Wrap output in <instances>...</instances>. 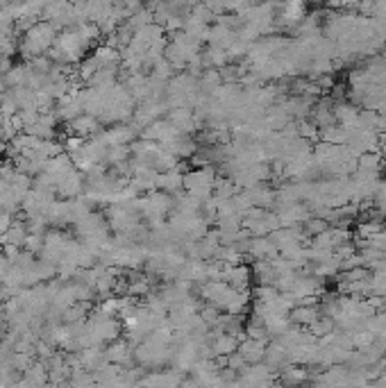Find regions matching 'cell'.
Instances as JSON below:
<instances>
[{
	"label": "cell",
	"mask_w": 386,
	"mask_h": 388,
	"mask_svg": "<svg viewBox=\"0 0 386 388\" xmlns=\"http://www.w3.org/2000/svg\"><path fill=\"white\" fill-rule=\"evenodd\" d=\"M198 293L207 304L232 316H241L250 304V291L234 289L225 280H207L198 286Z\"/></svg>",
	"instance_id": "6da1fadb"
},
{
	"label": "cell",
	"mask_w": 386,
	"mask_h": 388,
	"mask_svg": "<svg viewBox=\"0 0 386 388\" xmlns=\"http://www.w3.org/2000/svg\"><path fill=\"white\" fill-rule=\"evenodd\" d=\"M57 39V30L48 21H36L23 32V39L18 41V52L30 62L34 57H41V55H48V50L55 45Z\"/></svg>",
	"instance_id": "7a4b0ae2"
},
{
	"label": "cell",
	"mask_w": 386,
	"mask_h": 388,
	"mask_svg": "<svg viewBox=\"0 0 386 388\" xmlns=\"http://www.w3.org/2000/svg\"><path fill=\"white\" fill-rule=\"evenodd\" d=\"M202 55V41H198L195 36L186 34L184 30L173 32V36L166 43L164 57L171 62L175 71H186V66Z\"/></svg>",
	"instance_id": "3957f363"
},
{
	"label": "cell",
	"mask_w": 386,
	"mask_h": 388,
	"mask_svg": "<svg viewBox=\"0 0 386 388\" xmlns=\"http://www.w3.org/2000/svg\"><path fill=\"white\" fill-rule=\"evenodd\" d=\"M216 180H219V175H216L212 166H198V168L184 173V191L202 202L207 198H212Z\"/></svg>",
	"instance_id": "277c9868"
},
{
	"label": "cell",
	"mask_w": 386,
	"mask_h": 388,
	"mask_svg": "<svg viewBox=\"0 0 386 388\" xmlns=\"http://www.w3.org/2000/svg\"><path fill=\"white\" fill-rule=\"evenodd\" d=\"M280 227V218L275 209H263V207H252L243 214V229L250 236H268Z\"/></svg>",
	"instance_id": "5b68a950"
},
{
	"label": "cell",
	"mask_w": 386,
	"mask_h": 388,
	"mask_svg": "<svg viewBox=\"0 0 386 388\" xmlns=\"http://www.w3.org/2000/svg\"><path fill=\"white\" fill-rule=\"evenodd\" d=\"M166 118L184 134H195V132H200V127H202L200 116L195 114L193 107H171L166 112Z\"/></svg>",
	"instance_id": "8992f818"
},
{
	"label": "cell",
	"mask_w": 386,
	"mask_h": 388,
	"mask_svg": "<svg viewBox=\"0 0 386 388\" xmlns=\"http://www.w3.org/2000/svg\"><path fill=\"white\" fill-rule=\"evenodd\" d=\"M241 338L232 331H221V329H209V350L214 359H225L228 354L237 352Z\"/></svg>",
	"instance_id": "52a82bcc"
},
{
	"label": "cell",
	"mask_w": 386,
	"mask_h": 388,
	"mask_svg": "<svg viewBox=\"0 0 386 388\" xmlns=\"http://www.w3.org/2000/svg\"><path fill=\"white\" fill-rule=\"evenodd\" d=\"M221 280H225L234 289L241 291H250L252 284V268L243 266V264H223V275Z\"/></svg>",
	"instance_id": "ba28073f"
},
{
	"label": "cell",
	"mask_w": 386,
	"mask_h": 388,
	"mask_svg": "<svg viewBox=\"0 0 386 388\" xmlns=\"http://www.w3.org/2000/svg\"><path fill=\"white\" fill-rule=\"evenodd\" d=\"M105 352H107L109 364H118V366H132V364H137V359H135V345H132L127 338H114L111 343L105 345Z\"/></svg>",
	"instance_id": "9c48e42d"
},
{
	"label": "cell",
	"mask_w": 386,
	"mask_h": 388,
	"mask_svg": "<svg viewBox=\"0 0 386 388\" xmlns=\"http://www.w3.org/2000/svg\"><path fill=\"white\" fill-rule=\"evenodd\" d=\"M102 136L109 145H132L137 141L139 129L132 123H114L102 132Z\"/></svg>",
	"instance_id": "30bf717a"
},
{
	"label": "cell",
	"mask_w": 386,
	"mask_h": 388,
	"mask_svg": "<svg viewBox=\"0 0 386 388\" xmlns=\"http://www.w3.org/2000/svg\"><path fill=\"white\" fill-rule=\"evenodd\" d=\"M48 223L53 227H66V225H73L75 223V214H73V198H64V200H55L48 214Z\"/></svg>",
	"instance_id": "8fae6325"
},
{
	"label": "cell",
	"mask_w": 386,
	"mask_h": 388,
	"mask_svg": "<svg viewBox=\"0 0 386 388\" xmlns=\"http://www.w3.org/2000/svg\"><path fill=\"white\" fill-rule=\"evenodd\" d=\"M84 187H87V178H84V173L80 168H75L64 180L57 182L55 191H57L60 198H78L84 193Z\"/></svg>",
	"instance_id": "7c38bea8"
},
{
	"label": "cell",
	"mask_w": 386,
	"mask_h": 388,
	"mask_svg": "<svg viewBox=\"0 0 386 388\" xmlns=\"http://www.w3.org/2000/svg\"><path fill=\"white\" fill-rule=\"evenodd\" d=\"M66 125H69L71 134L82 136V138L96 136V134H100V132H102V123H100V118L91 116V114H87V112H84L82 116H78V118H73V121H71V123H66Z\"/></svg>",
	"instance_id": "4fadbf2b"
},
{
	"label": "cell",
	"mask_w": 386,
	"mask_h": 388,
	"mask_svg": "<svg viewBox=\"0 0 386 388\" xmlns=\"http://www.w3.org/2000/svg\"><path fill=\"white\" fill-rule=\"evenodd\" d=\"M266 345H268V340H263V338L243 336L237 350H239V354L246 359V364H259L263 361V357H266Z\"/></svg>",
	"instance_id": "5bb4252c"
},
{
	"label": "cell",
	"mask_w": 386,
	"mask_h": 388,
	"mask_svg": "<svg viewBox=\"0 0 386 388\" xmlns=\"http://www.w3.org/2000/svg\"><path fill=\"white\" fill-rule=\"evenodd\" d=\"M291 322H296L300 327H309L314 320L321 318V304L318 302H300L289 311Z\"/></svg>",
	"instance_id": "9a60e30c"
},
{
	"label": "cell",
	"mask_w": 386,
	"mask_h": 388,
	"mask_svg": "<svg viewBox=\"0 0 386 388\" xmlns=\"http://www.w3.org/2000/svg\"><path fill=\"white\" fill-rule=\"evenodd\" d=\"M139 384H148V386H175V384H184V373L175 371H146V375L141 377Z\"/></svg>",
	"instance_id": "2e32d148"
},
{
	"label": "cell",
	"mask_w": 386,
	"mask_h": 388,
	"mask_svg": "<svg viewBox=\"0 0 386 388\" xmlns=\"http://www.w3.org/2000/svg\"><path fill=\"white\" fill-rule=\"evenodd\" d=\"M277 247L275 243L270 241V236H250V243H248V254L250 259H273L277 257Z\"/></svg>",
	"instance_id": "e0dca14e"
},
{
	"label": "cell",
	"mask_w": 386,
	"mask_h": 388,
	"mask_svg": "<svg viewBox=\"0 0 386 388\" xmlns=\"http://www.w3.org/2000/svg\"><path fill=\"white\" fill-rule=\"evenodd\" d=\"M157 189H162V191H166V193H171V196H175V193L184 191V173H182L180 166H177V168H171V171H162V173H159Z\"/></svg>",
	"instance_id": "ac0fdd59"
},
{
	"label": "cell",
	"mask_w": 386,
	"mask_h": 388,
	"mask_svg": "<svg viewBox=\"0 0 386 388\" xmlns=\"http://www.w3.org/2000/svg\"><path fill=\"white\" fill-rule=\"evenodd\" d=\"M27 236H30V229H27V223H21V220H12V225L7 227V232L0 236L3 245H16V247H25Z\"/></svg>",
	"instance_id": "d6986e66"
},
{
	"label": "cell",
	"mask_w": 386,
	"mask_h": 388,
	"mask_svg": "<svg viewBox=\"0 0 386 388\" xmlns=\"http://www.w3.org/2000/svg\"><path fill=\"white\" fill-rule=\"evenodd\" d=\"M312 121L318 125V129L321 127H327V125H332L336 123V116H334V105L329 103V100H321L318 105L312 107Z\"/></svg>",
	"instance_id": "ffe728a7"
},
{
	"label": "cell",
	"mask_w": 386,
	"mask_h": 388,
	"mask_svg": "<svg viewBox=\"0 0 386 388\" xmlns=\"http://www.w3.org/2000/svg\"><path fill=\"white\" fill-rule=\"evenodd\" d=\"M50 382V377H48V368L43 366V361H36L27 368V371L23 373V380L21 384H30V386H41V384H48Z\"/></svg>",
	"instance_id": "44dd1931"
},
{
	"label": "cell",
	"mask_w": 386,
	"mask_h": 388,
	"mask_svg": "<svg viewBox=\"0 0 386 388\" xmlns=\"http://www.w3.org/2000/svg\"><path fill=\"white\" fill-rule=\"evenodd\" d=\"M347 136H350V132H347V129L341 127L338 123H332V125L318 129V138H321V141H327V143L345 145L347 143Z\"/></svg>",
	"instance_id": "7402d4cb"
},
{
	"label": "cell",
	"mask_w": 386,
	"mask_h": 388,
	"mask_svg": "<svg viewBox=\"0 0 386 388\" xmlns=\"http://www.w3.org/2000/svg\"><path fill=\"white\" fill-rule=\"evenodd\" d=\"M380 229H384V218H375V214H371V220H364V223L357 225V236H359V241H366L373 234H378Z\"/></svg>",
	"instance_id": "603a6c76"
},
{
	"label": "cell",
	"mask_w": 386,
	"mask_h": 388,
	"mask_svg": "<svg viewBox=\"0 0 386 388\" xmlns=\"http://www.w3.org/2000/svg\"><path fill=\"white\" fill-rule=\"evenodd\" d=\"M300 227H303L305 234H307L309 238H312V236H316V234H321L325 227H329V223H327V220H323V218H318V216H309Z\"/></svg>",
	"instance_id": "cb8c5ba5"
},
{
	"label": "cell",
	"mask_w": 386,
	"mask_h": 388,
	"mask_svg": "<svg viewBox=\"0 0 386 388\" xmlns=\"http://www.w3.org/2000/svg\"><path fill=\"white\" fill-rule=\"evenodd\" d=\"M359 245H371V247H375V250L386 252V227L380 229L378 234H373L371 238H366V241H359Z\"/></svg>",
	"instance_id": "d4e9b609"
},
{
	"label": "cell",
	"mask_w": 386,
	"mask_h": 388,
	"mask_svg": "<svg viewBox=\"0 0 386 388\" xmlns=\"http://www.w3.org/2000/svg\"><path fill=\"white\" fill-rule=\"evenodd\" d=\"M384 52H386V41H384Z\"/></svg>",
	"instance_id": "484cf974"
}]
</instances>
